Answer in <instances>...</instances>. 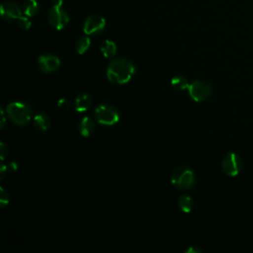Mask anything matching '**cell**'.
Returning a JSON list of instances; mask_svg holds the SVG:
<instances>
[{
    "instance_id": "obj_11",
    "label": "cell",
    "mask_w": 253,
    "mask_h": 253,
    "mask_svg": "<svg viewBox=\"0 0 253 253\" xmlns=\"http://www.w3.org/2000/svg\"><path fill=\"white\" fill-rule=\"evenodd\" d=\"M92 105V97L88 93L79 94L74 101V109L77 112H85Z\"/></svg>"
},
{
    "instance_id": "obj_26",
    "label": "cell",
    "mask_w": 253,
    "mask_h": 253,
    "mask_svg": "<svg viewBox=\"0 0 253 253\" xmlns=\"http://www.w3.org/2000/svg\"><path fill=\"white\" fill-rule=\"evenodd\" d=\"M6 166L4 165V164H2L1 165V179L4 177V175H5V171H6Z\"/></svg>"
},
{
    "instance_id": "obj_16",
    "label": "cell",
    "mask_w": 253,
    "mask_h": 253,
    "mask_svg": "<svg viewBox=\"0 0 253 253\" xmlns=\"http://www.w3.org/2000/svg\"><path fill=\"white\" fill-rule=\"evenodd\" d=\"M178 206H179L180 210L183 211L184 213H190V212L193 210L194 202H193L192 198H191L189 195L184 194V195H182V196L179 198Z\"/></svg>"
},
{
    "instance_id": "obj_18",
    "label": "cell",
    "mask_w": 253,
    "mask_h": 253,
    "mask_svg": "<svg viewBox=\"0 0 253 253\" xmlns=\"http://www.w3.org/2000/svg\"><path fill=\"white\" fill-rule=\"evenodd\" d=\"M91 45V40L89 39V37H81L80 39H78L76 41L75 44V50L77 52V54L79 55H83L89 48Z\"/></svg>"
},
{
    "instance_id": "obj_17",
    "label": "cell",
    "mask_w": 253,
    "mask_h": 253,
    "mask_svg": "<svg viewBox=\"0 0 253 253\" xmlns=\"http://www.w3.org/2000/svg\"><path fill=\"white\" fill-rule=\"evenodd\" d=\"M171 85L174 89L178 91H182L185 89H188L189 83L185 76L183 75H176L171 79Z\"/></svg>"
},
{
    "instance_id": "obj_27",
    "label": "cell",
    "mask_w": 253,
    "mask_h": 253,
    "mask_svg": "<svg viewBox=\"0 0 253 253\" xmlns=\"http://www.w3.org/2000/svg\"><path fill=\"white\" fill-rule=\"evenodd\" d=\"M193 251H195V252H200L199 249H195V248H190V249L188 250V252H193Z\"/></svg>"
},
{
    "instance_id": "obj_7",
    "label": "cell",
    "mask_w": 253,
    "mask_h": 253,
    "mask_svg": "<svg viewBox=\"0 0 253 253\" xmlns=\"http://www.w3.org/2000/svg\"><path fill=\"white\" fill-rule=\"evenodd\" d=\"M49 22L51 26L57 30H62L70 22V16L62 6H54L49 12Z\"/></svg>"
},
{
    "instance_id": "obj_20",
    "label": "cell",
    "mask_w": 253,
    "mask_h": 253,
    "mask_svg": "<svg viewBox=\"0 0 253 253\" xmlns=\"http://www.w3.org/2000/svg\"><path fill=\"white\" fill-rule=\"evenodd\" d=\"M0 202H1V208H4L9 203V195L3 187H1V199H0Z\"/></svg>"
},
{
    "instance_id": "obj_9",
    "label": "cell",
    "mask_w": 253,
    "mask_h": 253,
    "mask_svg": "<svg viewBox=\"0 0 253 253\" xmlns=\"http://www.w3.org/2000/svg\"><path fill=\"white\" fill-rule=\"evenodd\" d=\"M0 13H1V17L6 21H13L18 20L23 15V10L20 8V6L13 2V1H5L1 4V8H0Z\"/></svg>"
},
{
    "instance_id": "obj_25",
    "label": "cell",
    "mask_w": 253,
    "mask_h": 253,
    "mask_svg": "<svg viewBox=\"0 0 253 253\" xmlns=\"http://www.w3.org/2000/svg\"><path fill=\"white\" fill-rule=\"evenodd\" d=\"M8 169H10L12 172L15 171V170H17V164H15V163H10V165L8 166Z\"/></svg>"
},
{
    "instance_id": "obj_4",
    "label": "cell",
    "mask_w": 253,
    "mask_h": 253,
    "mask_svg": "<svg viewBox=\"0 0 253 253\" xmlns=\"http://www.w3.org/2000/svg\"><path fill=\"white\" fill-rule=\"evenodd\" d=\"M97 122L104 126H114L120 120V114L118 110L108 104L98 105L94 112Z\"/></svg>"
},
{
    "instance_id": "obj_23",
    "label": "cell",
    "mask_w": 253,
    "mask_h": 253,
    "mask_svg": "<svg viewBox=\"0 0 253 253\" xmlns=\"http://www.w3.org/2000/svg\"><path fill=\"white\" fill-rule=\"evenodd\" d=\"M1 116H2V118H1V129H3L4 128V126H5V114H4V111L1 109Z\"/></svg>"
},
{
    "instance_id": "obj_6",
    "label": "cell",
    "mask_w": 253,
    "mask_h": 253,
    "mask_svg": "<svg viewBox=\"0 0 253 253\" xmlns=\"http://www.w3.org/2000/svg\"><path fill=\"white\" fill-rule=\"evenodd\" d=\"M221 168H222V171L226 175L231 176V177L237 176L242 168L241 159L238 156V154H236L234 152L227 153L222 160Z\"/></svg>"
},
{
    "instance_id": "obj_5",
    "label": "cell",
    "mask_w": 253,
    "mask_h": 253,
    "mask_svg": "<svg viewBox=\"0 0 253 253\" xmlns=\"http://www.w3.org/2000/svg\"><path fill=\"white\" fill-rule=\"evenodd\" d=\"M188 93L194 101L202 102L211 97L213 93V88L206 81L196 80L191 84H189Z\"/></svg>"
},
{
    "instance_id": "obj_21",
    "label": "cell",
    "mask_w": 253,
    "mask_h": 253,
    "mask_svg": "<svg viewBox=\"0 0 253 253\" xmlns=\"http://www.w3.org/2000/svg\"><path fill=\"white\" fill-rule=\"evenodd\" d=\"M58 106H59L61 109H63V110H67V109L70 108L71 103H70V101L67 100V99H61V100L58 102Z\"/></svg>"
},
{
    "instance_id": "obj_2",
    "label": "cell",
    "mask_w": 253,
    "mask_h": 253,
    "mask_svg": "<svg viewBox=\"0 0 253 253\" xmlns=\"http://www.w3.org/2000/svg\"><path fill=\"white\" fill-rule=\"evenodd\" d=\"M9 119L18 126H26L32 119L31 108L22 102H12L6 108Z\"/></svg>"
},
{
    "instance_id": "obj_8",
    "label": "cell",
    "mask_w": 253,
    "mask_h": 253,
    "mask_svg": "<svg viewBox=\"0 0 253 253\" xmlns=\"http://www.w3.org/2000/svg\"><path fill=\"white\" fill-rule=\"evenodd\" d=\"M105 26H106V21L103 17L99 15H92L85 20L83 31L88 36L99 35L104 31Z\"/></svg>"
},
{
    "instance_id": "obj_15",
    "label": "cell",
    "mask_w": 253,
    "mask_h": 253,
    "mask_svg": "<svg viewBox=\"0 0 253 253\" xmlns=\"http://www.w3.org/2000/svg\"><path fill=\"white\" fill-rule=\"evenodd\" d=\"M101 52L105 58H112L117 54V46L113 41L106 40L101 46Z\"/></svg>"
},
{
    "instance_id": "obj_13",
    "label": "cell",
    "mask_w": 253,
    "mask_h": 253,
    "mask_svg": "<svg viewBox=\"0 0 253 253\" xmlns=\"http://www.w3.org/2000/svg\"><path fill=\"white\" fill-rule=\"evenodd\" d=\"M34 126L40 132H46L51 127V120L46 114H38L34 118Z\"/></svg>"
},
{
    "instance_id": "obj_22",
    "label": "cell",
    "mask_w": 253,
    "mask_h": 253,
    "mask_svg": "<svg viewBox=\"0 0 253 253\" xmlns=\"http://www.w3.org/2000/svg\"><path fill=\"white\" fill-rule=\"evenodd\" d=\"M1 160H4L5 157L8 155V147L4 143H1Z\"/></svg>"
},
{
    "instance_id": "obj_1",
    "label": "cell",
    "mask_w": 253,
    "mask_h": 253,
    "mask_svg": "<svg viewBox=\"0 0 253 253\" xmlns=\"http://www.w3.org/2000/svg\"><path fill=\"white\" fill-rule=\"evenodd\" d=\"M135 72L136 68L130 60L120 58L110 63L107 69V77L115 84H126L132 79Z\"/></svg>"
},
{
    "instance_id": "obj_24",
    "label": "cell",
    "mask_w": 253,
    "mask_h": 253,
    "mask_svg": "<svg viewBox=\"0 0 253 253\" xmlns=\"http://www.w3.org/2000/svg\"><path fill=\"white\" fill-rule=\"evenodd\" d=\"M53 2L56 6H63L65 0H53Z\"/></svg>"
},
{
    "instance_id": "obj_12",
    "label": "cell",
    "mask_w": 253,
    "mask_h": 253,
    "mask_svg": "<svg viewBox=\"0 0 253 253\" xmlns=\"http://www.w3.org/2000/svg\"><path fill=\"white\" fill-rule=\"evenodd\" d=\"M95 131V123L89 117H84L79 124V132L84 137H90Z\"/></svg>"
},
{
    "instance_id": "obj_10",
    "label": "cell",
    "mask_w": 253,
    "mask_h": 253,
    "mask_svg": "<svg viewBox=\"0 0 253 253\" xmlns=\"http://www.w3.org/2000/svg\"><path fill=\"white\" fill-rule=\"evenodd\" d=\"M39 68L43 72L50 73L56 72L61 65V61L54 55H43L38 60Z\"/></svg>"
},
{
    "instance_id": "obj_14",
    "label": "cell",
    "mask_w": 253,
    "mask_h": 253,
    "mask_svg": "<svg viewBox=\"0 0 253 253\" xmlns=\"http://www.w3.org/2000/svg\"><path fill=\"white\" fill-rule=\"evenodd\" d=\"M40 9L39 3L37 0H27L23 5V13L27 17L35 16Z\"/></svg>"
},
{
    "instance_id": "obj_19",
    "label": "cell",
    "mask_w": 253,
    "mask_h": 253,
    "mask_svg": "<svg viewBox=\"0 0 253 253\" xmlns=\"http://www.w3.org/2000/svg\"><path fill=\"white\" fill-rule=\"evenodd\" d=\"M18 25L20 26V28H22V29H24V30H29L30 29V27H31V25H32V23H31V21L27 18V17H21V18H19L18 20Z\"/></svg>"
},
{
    "instance_id": "obj_3",
    "label": "cell",
    "mask_w": 253,
    "mask_h": 253,
    "mask_svg": "<svg viewBox=\"0 0 253 253\" xmlns=\"http://www.w3.org/2000/svg\"><path fill=\"white\" fill-rule=\"evenodd\" d=\"M171 183L179 190H189L195 184L194 172L186 166H179L171 174Z\"/></svg>"
}]
</instances>
